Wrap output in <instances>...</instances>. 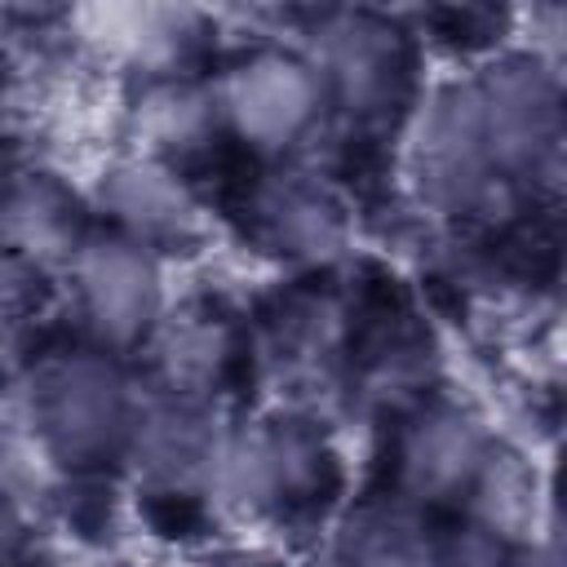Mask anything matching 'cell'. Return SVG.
<instances>
[{
	"label": "cell",
	"instance_id": "9a60e30c",
	"mask_svg": "<svg viewBox=\"0 0 567 567\" xmlns=\"http://www.w3.org/2000/svg\"><path fill=\"white\" fill-rule=\"evenodd\" d=\"M0 239L9 244L13 257H27V261L75 257L80 244H75L71 199L44 177L13 186L0 204Z\"/></svg>",
	"mask_w": 567,
	"mask_h": 567
},
{
	"label": "cell",
	"instance_id": "d6986e66",
	"mask_svg": "<svg viewBox=\"0 0 567 567\" xmlns=\"http://www.w3.org/2000/svg\"><path fill=\"white\" fill-rule=\"evenodd\" d=\"M434 567H505V540L478 523L452 527L447 536H434Z\"/></svg>",
	"mask_w": 567,
	"mask_h": 567
},
{
	"label": "cell",
	"instance_id": "52a82bcc",
	"mask_svg": "<svg viewBox=\"0 0 567 567\" xmlns=\"http://www.w3.org/2000/svg\"><path fill=\"white\" fill-rule=\"evenodd\" d=\"M306 62L319 75L323 97L354 115L381 111L399 93V80H403V44L394 27H385L372 13L323 18L310 40Z\"/></svg>",
	"mask_w": 567,
	"mask_h": 567
},
{
	"label": "cell",
	"instance_id": "ba28073f",
	"mask_svg": "<svg viewBox=\"0 0 567 567\" xmlns=\"http://www.w3.org/2000/svg\"><path fill=\"white\" fill-rule=\"evenodd\" d=\"M492 456L487 425L456 403L425 408L399 443V483L412 501H461Z\"/></svg>",
	"mask_w": 567,
	"mask_h": 567
},
{
	"label": "cell",
	"instance_id": "9c48e42d",
	"mask_svg": "<svg viewBox=\"0 0 567 567\" xmlns=\"http://www.w3.org/2000/svg\"><path fill=\"white\" fill-rule=\"evenodd\" d=\"M97 199L120 235L151 252L159 244H186L199 230V204L190 186L155 155L115 159L97 182Z\"/></svg>",
	"mask_w": 567,
	"mask_h": 567
},
{
	"label": "cell",
	"instance_id": "277c9868",
	"mask_svg": "<svg viewBox=\"0 0 567 567\" xmlns=\"http://www.w3.org/2000/svg\"><path fill=\"white\" fill-rule=\"evenodd\" d=\"M319 75L297 53H252L217 84L221 124L235 128L257 151H288L297 146L323 106Z\"/></svg>",
	"mask_w": 567,
	"mask_h": 567
},
{
	"label": "cell",
	"instance_id": "2e32d148",
	"mask_svg": "<svg viewBox=\"0 0 567 567\" xmlns=\"http://www.w3.org/2000/svg\"><path fill=\"white\" fill-rule=\"evenodd\" d=\"M226 354H230L226 328L204 315H182L177 323L159 328L155 346H151L159 390L177 394V399H204L217 385Z\"/></svg>",
	"mask_w": 567,
	"mask_h": 567
},
{
	"label": "cell",
	"instance_id": "6da1fadb",
	"mask_svg": "<svg viewBox=\"0 0 567 567\" xmlns=\"http://www.w3.org/2000/svg\"><path fill=\"white\" fill-rule=\"evenodd\" d=\"M412 177L430 208L496 217L509 182L496 173L483 137V115L474 84H443L425 102L412 133Z\"/></svg>",
	"mask_w": 567,
	"mask_h": 567
},
{
	"label": "cell",
	"instance_id": "8992f818",
	"mask_svg": "<svg viewBox=\"0 0 567 567\" xmlns=\"http://www.w3.org/2000/svg\"><path fill=\"white\" fill-rule=\"evenodd\" d=\"M474 84L483 137L496 173L509 182L514 173L540 168L558 146V89L554 75L536 58H505L487 66Z\"/></svg>",
	"mask_w": 567,
	"mask_h": 567
},
{
	"label": "cell",
	"instance_id": "7a4b0ae2",
	"mask_svg": "<svg viewBox=\"0 0 567 567\" xmlns=\"http://www.w3.org/2000/svg\"><path fill=\"white\" fill-rule=\"evenodd\" d=\"M133 394L115 363L97 354H71L40 372L31 430L49 447L53 461H93L111 447L128 443L133 430Z\"/></svg>",
	"mask_w": 567,
	"mask_h": 567
},
{
	"label": "cell",
	"instance_id": "e0dca14e",
	"mask_svg": "<svg viewBox=\"0 0 567 567\" xmlns=\"http://www.w3.org/2000/svg\"><path fill=\"white\" fill-rule=\"evenodd\" d=\"M465 496H470V509H474L470 523H478L483 532H492L505 545L518 540V536H527L532 523H536L532 478H527V470L514 456H496L492 452Z\"/></svg>",
	"mask_w": 567,
	"mask_h": 567
},
{
	"label": "cell",
	"instance_id": "ffe728a7",
	"mask_svg": "<svg viewBox=\"0 0 567 567\" xmlns=\"http://www.w3.org/2000/svg\"><path fill=\"white\" fill-rule=\"evenodd\" d=\"M27 549V509L0 496V567H13Z\"/></svg>",
	"mask_w": 567,
	"mask_h": 567
},
{
	"label": "cell",
	"instance_id": "4fadbf2b",
	"mask_svg": "<svg viewBox=\"0 0 567 567\" xmlns=\"http://www.w3.org/2000/svg\"><path fill=\"white\" fill-rule=\"evenodd\" d=\"M217 128H221L217 89L186 80V75L146 80V89L133 102V133L151 146L155 159L204 151Z\"/></svg>",
	"mask_w": 567,
	"mask_h": 567
},
{
	"label": "cell",
	"instance_id": "7c38bea8",
	"mask_svg": "<svg viewBox=\"0 0 567 567\" xmlns=\"http://www.w3.org/2000/svg\"><path fill=\"white\" fill-rule=\"evenodd\" d=\"M252 217H257V230L270 248L301 257V261L337 257L341 235H346L337 199L310 173H275L257 190Z\"/></svg>",
	"mask_w": 567,
	"mask_h": 567
},
{
	"label": "cell",
	"instance_id": "30bf717a",
	"mask_svg": "<svg viewBox=\"0 0 567 567\" xmlns=\"http://www.w3.org/2000/svg\"><path fill=\"white\" fill-rule=\"evenodd\" d=\"M84 44L146 80L177 75L199 40V13L182 4H93L75 13Z\"/></svg>",
	"mask_w": 567,
	"mask_h": 567
},
{
	"label": "cell",
	"instance_id": "ac0fdd59",
	"mask_svg": "<svg viewBox=\"0 0 567 567\" xmlns=\"http://www.w3.org/2000/svg\"><path fill=\"white\" fill-rule=\"evenodd\" d=\"M49 447L35 430L0 425V496L13 505H31L49 492Z\"/></svg>",
	"mask_w": 567,
	"mask_h": 567
},
{
	"label": "cell",
	"instance_id": "3957f363",
	"mask_svg": "<svg viewBox=\"0 0 567 567\" xmlns=\"http://www.w3.org/2000/svg\"><path fill=\"white\" fill-rule=\"evenodd\" d=\"M323 443L301 421L226 425L204 478V492L235 514H266L323 478Z\"/></svg>",
	"mask_w": 567,
	"mask_h": 567
},
{
	"label": "cell",
	"instance_id": "5bb4252c",
	"mask_svg": "<svg viewBox=\"0 0 567 567\" xmlns=\"http://www.w3.org/2000/svg\"><path fill=\"white\" fill-rule=\"evenodd\" d=\"M341 567H434V536L399 501L354 509L337 532Z\"/></svg>",
	"mask_w": 567,
	"mask_h": 567
},
{
	"label": "cell",
	"instance_id": "44dd1931",
	"mask_svg": "<svg viewBox=\"0 0 567 567\" xmlns=\"http://www.w3.org/2000/svg\"><path fill=\"white\" fill-rule=\"evenodd\" d=\"M235 567H257V563H235Z\"/></svg>",
	"mask_w": 567,
	"mask_h": 567
},
{
	"label": "cell",
	"instance_id": "5b68a950",
	"mask_svg": "<svg viewBox=\"0 0 567 567\" xmlns=\"http://www.w3.org/2000/svg\"><path fill=\"white\" fill-rule=\"evenodd\" d=\"M71 275H75L80 319L102 346H133L155 328L164 306V284L151 248L124 235L89 239L75 248Z\"/></svg>",
	"mask_w": 567,
	"mask_h": 567
},
{
	"label": "cell",
	"instance_id": "8fae6325",
	"mask_svg": "<svg viewBox=\"0 0 567 567\" xmlns=\"http://www.w3.org/2000/svg\"><path fill=\"white\" fill-rule=\"evenodd\" d=\"M221 430L226 425L208 412V399L164 394L133 416L128 447L155 487H204Z\"/></svg>",
	"mask_w": 567,
	"mask_h": 567
}]
</instances>
